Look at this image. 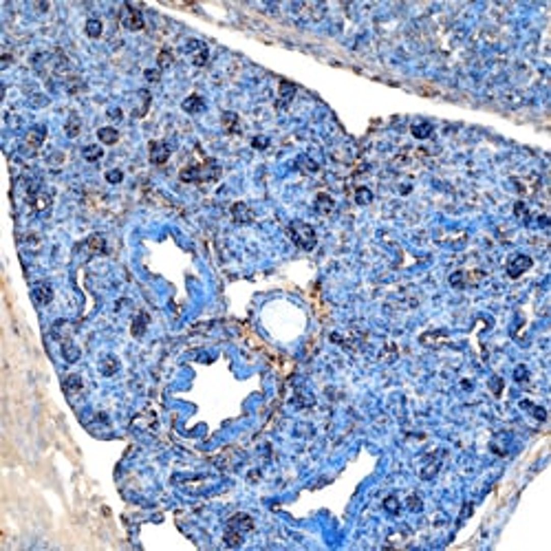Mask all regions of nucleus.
I'll list each match as a JSON object with an SVG mask.
<instances>
[{
  "mask_svg": "<svg viewBox=\"0 0 551 551\" xmlns=\"http://www.w3.org/2000/svg\"><path fill=\"white\" fill-rule=\"evenodd\" d=\"M218 177H221V165L216 161H212V159H208V161H203V163H190L179 172V179H181L183 183L216 181Z\"/></svg>",
  "mask_w": 551,
  "mask_h": 551,
  "instance_id": "1",
  "label": "nucleus"
},
{
  "mask_svg": "<svg viewBox=\"0 0 551 551\" xmlns=\"http://www.w3.org/2000/svg\"><path fill=\"white\" fill-rule=\"evenodd\" d=\"M287 234L294 241L296 247H300L304 251H311L317 245V234L313 229V225L304 223V221H291L287 225Z\"/></svg>",
  "mask_w": 551,
  "mask_h": 551,
  "instance_id": "2",
  "label": "nucleus"
},
{
  "mask_svg": "<svg viewBox=\"0 0 551 551\" xmlns=\"http://www.w3.org/2000/svg\"><path fill=\"white\" fill-rule=\"evenodd\" d=\"M119 20H122V24L128 31L143 29V16H141V11H139L137 7H132V5H124L122 7V11H119Z\"/></svg>",
  "mask_w": 551,
  "mask_h": 551,
  "instance_id": "3",
  "label": "nucleus"
},
{
  "mask_svg": "<svg viewBox=\"0 0 551 551\" xmlns=\"http://www.w3.org/2000/svg\"><path fill=\"white\" fill-rule=\"evenodd\" d=\"M170 146L165 143V141H150L148 146V157H150V163H155V165H163V163H168V159H170Z\"/></svg>",
  "mask_w": 551,
  "mask_h": 551,
  "instance_id": "4",
  "label": "nucleus"
},
{
  "mask_svg": "<svg viewBox=\"0 0 551 551\" xmlns=\"http://www.w3.org/2000/svg\"><path fill=\"white\" fill-rule=\"evenodd\" d=\"M532 265H534V260H532L529 256H525V254H516L512 260L507 263V276H509V278H520L527 269H532Z\"/></svg>",
  "mask_w": 551,
  "mask_h": 551,
  "instance_id": "5",
  "label": "nucleus"
},
{
  "mask_svg": "<svg viewBox=\"0 0 551 551\" xmlns=\"http://www.w3.org/2000/svg\"><path fill=\"white\" fill-rule=\"evenodd\" d=\"M185 49L190 51V55H192V62H194V66H205L208 64V57H210V51H208V46H205L201 40H188V44H185Z\"/></svg>",
  "mask_w": 551,
  "mask_h": 551,
  "instance_id": "6",
  "label": "nucleus"
},
{
  "mask_svg": "<svg viewBox=\"0 0 551 551\" xmlns=\"http://www.w3.org/2000/svg\"><path fill=\"white\" fill-rule=\"evenodd\" d=\"M44 137H46V128H44V126H33V128L24 135V148L29 150V152L40 150V146L44 143Z\"/></svg>",
  "mask_w": 551,
  "mask_h": 551,
  "instance_id": "7",
  "label": "nucleus"
},
{
  "mask_svg": "<svg viewBox=\"0 0 551 551\" xmlns=\"http://www.w3.org/2000/svg\"><path fill=\"white\" fill-rule=\"evenodd\" d=\"M231 221H234V223H241V225L251 223V221H254V212H251V208H249L247 203L238 201V203L231 205Z\"/></svg>",
  "mask_w": 551,
  "mask_h": 551,
  "instance_id": "8",
  "label": "nucleus"
},
{
  "mask_svg": "<svg viewBox=\"0 0 551 551\" xmlns=\"http://www.w3.org/2000/svg\"><path fill=\"white\" fill-rule=\"evenodd\" d=\"M227 527H231V529H236V532H241V534H247V532H251V529H254V518H251L249 514H234L229 518V523H227Z\"/></svg>",
  "mask_w": 551,
  "mask_h": 551,
  "instance_id": "9",
  "label": "nucleus"
},
{
  "mask_svg": "<svg viewBox=\"0 0 551 551\" xmlns=\"http://www.w3.org/2000/svg\"><path fill=\"white\" fill-rule=\"evenodd\" d=\"M33 300H36L40 307H46L53 300V287L49 282H38L36 289H33Z\"/></svg>",
  "mask_w": 551,
  "mask_h": 551,
  "instance_id": "10",
  "label": "nucleus"
},
{
  "mask_svg": "<svg viewBox=\"0 0 551 551\" xmlns=\"http://www.w3.org/2000/svg\"><path fill=\"white\" fill-rule=\"evenodd\" d=\"M181 108L188 112V115H196V112L205 110V99L201 95H190V97H185L181 102Z\"/></svg>",
  "mask_w": 551,
  "mask_h": 551,
  "instance_id": "11",
  "label": "nucleus"
},
{
  "mask_svg": "<svg viewBox=\"0 0 551 551\" xmlns=\"http://www.w3.org/2000/svg\"><path fill=\"white\" fill-rule=\"evenodd\" d=\"M62 388H64V393H66L69 399H71L73 395H79V393H82V380H79V375H69L64 380Z\"/></svg>",
  "mask_w": 551,
  "mask_h": 551,
  "instance_id": "12",
  "label": "nucleus"
},
{
  "mask_svg": "<svg viewBox=\"0 0 551 551\" xmlns=\"http://www.w3.org/2000/svg\"><path fill=\"white\" fill-rule=\"evenodd\" d=\"M148 322H150V315L146 313V311H141L135 320H132V327H130V333L135 335V337H141L146 333V329H148Z\"/></svg>",
  "mask_w": 551,
  "mask_h": 551,
  "instance_id": "13",
  "label": "nucleus"
},
{
  "mask_svg": "<svg viewBox=\"0 0 551 551\" xmlns=\"http://www.w3.org/2000/svg\"><path fill=\"white\" fill-rule=\"evenodd\" d=\"M97 139H99L102 143H106V146H115V143L119 141V132H117V128L104 126V128H99V130H97Z\"/></svg>",
  "mask_w": 551,
  "mask_h": 551,
  "instance_id": "14",
  "label": "nucleus"
},
{
  "mask_svg": "<svg viewBox=\"0 0 551 551\" xmlns=\"http://www.w3.org/2000/svg\"><path fill=\"white\" fill-rule=\"evenodd\" d=\"M60 342H62V355H64V360L66 362H77L79 360V349L71 342V337H62Z\"/></svg>",
  "mask_w": 551,
  "mask_h": 551,
  "instance_id": "15",
  "label": "nucleus"
},
{
  "mask_svg": "<svg viewBox=\"0 0 551 551\" xmlns=\"http://www.w3.org/2000/svg\"><path fill=\"white\" fill-rule=\"evenodd\" d=\"M221 124H223L225 132H229V135H234V132H241V124H238V115H236V112H223Z\"/></svg>",
  "mask_w": 551,
  "mask_h": 551,
  "instance_id": "16",
  "label": "nucleus"
},
{
  "mask_svg": "<svg viewBox=\"0 0 551 551\" xmlns=\"http://www.w3.org/2000/svg\"><path fill=\"white\" fill-rule=\"evenodd\" d=\"M315 210L320 212V214H331V212L335 210V201L329 194H317L315 196Z\"/></svg>",
  "mask_w": 551,
  "mask_h": 551,
  "instance_id": "17",
  "label": "nucleus"
},
{
  "mask_svg": "<svg viewBox=\"0 0 551 551\" xmlns=\"http://www.w3.org/2000/svg\"><path fill=\"white\" fill-rule=\"evenodd\" d=\"M86 247H89L91 254H106V238L102 234H93L86 241Z\"/></svg>",
  "mask_w": 551,
  "mask_h": 551,
  "instance_id": "18",
  "label": "nucleus"
},
{
  "mask_svg": "<svg viewBox=\"0 0 551 551\" xmlns=\"http://www.w3.org/2000/svg\"><path fill=\"white\" fill-rule=\"evenodd\" d=\"M79 130H82V119H79L75 112L66 119V126H64V132H66V137H71V139H75L79 135Z\"/></svg>",
  "mask_w": 551,
  "mask_h": 551,
  "instance_id": "19",
  "label": "nucleus"
},
{
  "mask_svg": "<svg viewBox=\"0 0 551 551\" xmlns=\"http://www.w3.org/2000/svg\"><path fill=\"white\" fill-rule=\"evenodd\" d=\"M243 538H245V534L236 532V529H231V527L225 529L223 540H225V545H227V547H241L243 545Z\"/></svg>",
  "mask_w": 551,
  "mask_h": 551,
  "instance_id": "20",
  "label": "nucleus"
},
{
  "mask_svg": "<svg viewBox=\"0 0 551 551\" xmlns=\"http://www.w3.org/2000/svg\"><path fill=\"white\" fill-rule=\"evenodd\" d=\"M99 370H102V375H106V377L115 375L117 370H119V362H117V357H115V355L104 357V362H102V366H99Z\"/></svg>",
  "mask_w": 551,
  "mask_h": 551,
  "instance_id": "21",
  "label": "nucleus"
},
{
  "mask_svg": "<svg viewBox=\"0 0 551 551\" xmlns=\"http://www.w3.org/2000/svg\"><path fill=\"white\" fill-rule=\"evenodd\" d=\"M298 86L294 82H287V79H280V104H287L291 97L296 95Z\"/></svg>",
  "mask_w": 551,
  "mask_h": 551,
  "instance_id": "22",
  "label": "nucleus"
},
{
  "mask_svg": "<svg viewBox=\"0 0 551 551\" xmlns=\"http://www.w3.org/2000/svg\"><path fill=\"white\" fill-rule=\"evenodd\" d=\"M410 132H413L415 139H428L430 135H432V124H428V122L415 124L413 128H410Z\"/></svg>",
  "mask_w": 551,
  "mask_h": 551,
  "instance_id": "23",
  "label": "nucleus"
},
{
  "mask_svg": "<svg viewBox=\"0 0 551 551\" xmlns=\"http://www.w3.org/2000/svg\"><path fill=\"white\" fill-rule=\"evenodd\" d=\"M104 155V150H102V146H84V150H82V157L86 159V161H99Z\"/></svg>",
  "mask_w": 551,
  "mask_h": 551,
  "instance_id": "24",
  "label": "nucleus"
},
{
  "mask_svg": "<svg viewBox=\"0 0 551 551\" xmlns=\"http://www.w3.org/2000/svg\"><path fill=\"white\" fill-rule=\"evenodd\" d=\"M86 36L89 38H99L102 36V20H97V18L86 20Z\"/></svg>",
  "mask_w": 551,
  "mask_h": 551,
  "instance_id": "25",
  "label": "nucleus"
},
{
  "mask_svg": "<svg viewBox=\"0 0 551 551\" xmlns=\"http://www.w3.org/2000/svg\"><path fill=\"white\" fill-rule=\"evenodd\" d=\"M172 62H175V55H172V51H170V49L159 51V55H157L159 71H161V69H168V66H172Z\"/></svg>",
  "mask_w": 551,
  "mask_h": 551,
  "instance_id": "26",
  "label": "nucleus"
},
{
  "mask_svg": "<svg viewBox=\"0 0 551 551\" xmlns=\"http://www.w3.org/2000/svg\"><path fill=\"white\" fill-rule=\"evenodd\" d=\"M384 509H386L388 514H393V516H397L399 514V509H401V505H399V499H397V496H386V499H384Z\"/></svg>",
  "mask_w": 551,
  "mask_h": 551,
  "instance_id": "27",
  "label": "nucleus"
},
{
  "mask_svg": "<svg viewBox=\"0 0 551 551\" xmlns=\"http://www.w3.org/2000/svg\"><path fill=\"white\" fill-rule=\"evenodd\" d=\"M450 284L456 287V289L468 287V274H466V271H454V274L450 276Z\"/></svg>",
  "mask_w": 551,
  "mask_h": 551,
  "instance_id": "28",
  "label": "nucleus"
},
{
  "mask_svg": "<svg viewBox=\"0 0 551 551\" xmlns=\"http://www.w3.org/2000/svg\"><path fill=\"white\" fill-rule=\"evenodd\" d=\"M355 201L360 205H368L370 201H373V192H370L368 188H357L355 190Z\"/></svg>",
  "mask_w": 551,
  "mask_h": 551,
  "instance_id": "29",
  "label": "nucleus"
},
{
  "mask_svg": "<svg viewBox=\"0 0 551 551\" xmlns=\"http://www.w3.org/2000/svg\"><path fill=\"white\" fill-rule=\"evenodd\" d=\"M106 181L112 183V185L122 183L124 181V172L122 170H108V172H106Z\"/></svg>",
  "mask_w": 551,
  "mask_h": 551,
  "instance_id": "30",
  "label": "nucleus"
},
{
  "mask_svg": "<svg viewBox=\"0 0 551 551\" xmlns=\"http://www.w3.org/2000/svg\"><path fill=\"white\" fill-rule=\"evenodd\" d=\"M523 406H527V408H532V415L536 417L538 421H545L547 419V413H545V408H540V406H532V403H527V401H523Z\"/></svg>",
  "mask_w": 551,
  "mask_h": 551,
  "instance_id": "31",
  "label": "nucleus"
},
{
  "mask_svg": "<svg viewBox=\"0 0 551 551\" xmlns=\"http://www.w3.org/2000/svg\"><path fill=\"white\" fill-rule=\"evenodd\" d=\"M408 507L413 509V512H419V509L423 507V505H421V499H419V496H417V494L408 496Z\"/></svg>",
  "mask_w": 551,
  "mask_h": 551,
  "instance_id": "32",
  "label": "nucleus"
},
{
  "mask_svg": "<svg viewBox=\"0 0 551 551\" xmlns=\"http://www.w3.org/2000/svg\"><path fill=\"white\" fill-rule=\"evenodd\" d=\"M529 377V370L525 368V366H516V370H514V380L516 382H525Z\"/></svg>",
  "mask_w": 551,
  "mask_h": 551,
  "instance_id": "33",
  "label": "nucleus"
},
{
  "mask_svg": "<svg viewBox=\"0 0 551 551\" xmlns=\"http://www.w3.org/2000/svg\"><path fill=\"white\" fill-rule=\"evenodd\" d=\"M489 386H492V393H494V395H501V393H503V380H501V377H492Z\"/></svg>",
  "mask_w": 551,
  "mask_h": 551,
  "instance_id": "34",
  "label": "nucleus"
},
{
  "mask_svg": "<svg viewBox=\"0 0 551 551\" xmlns=\"http://www.w3.org/2000/svg\"><path fill=\"white\" fill-rule=\"evenodd\" d=\"M251 146H254V148H258V150H265V148L269 146V139H267V137H254Z\"/></svg>",
  "mask_w": 551,
  "mask_h": 551,
  "instance_id": "35",
  "label": "nucleus"
},
{
  "mask_svg": "<svg viewBox=\"0 0 551 551\" xmlns=\"http://www.w3.org/2000/svg\"><path fill=\"white\" fill-rule=\"evenodd\" d=\"M146 79H148V82H159V79H161V71L148 69V71H146Z\"/></svg>",
  "mask_w": 551,
  "mask_h": 551,
  "instance_id": "36",
  "label": "nucleus"
}]
</instances>
